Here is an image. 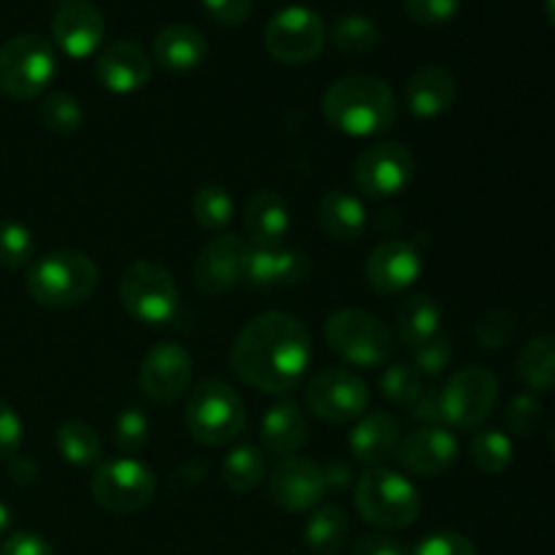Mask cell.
I'll use <instances>...</instances> for the list:
<instances>
[{
  "mask_svg": "<svg viewBox=\"0 0 555 555\" xmlns=\"http://www.w3.org/2000/svg\"><path fill=\"white\" fill-rule=\"evenodd\" d=\"M266 477V461L255 444H238L222 459V482L233 493H249Z\"/></svg>",
  "mask_w": 555,
  "mask_h": 555,
  "instance_id": "31",
  "label": "cell"
},
{
  "mask_svg": "<svg viewBox=\"0 0 555 555\" xmlns=\"http://www.w3.org/2000/svg\"><path fill=\"white\" fill-rule=\"evenodd\" d=\"M22 448V421L9 404L0 401V461L16 459Z\"/></svg>",
  "mask_w": 555,
  "mask_h": 555,
  "instance_id": "46",
  "label": "cell"
},
{
  "mask_svg": "<svg viewBox=\"0 0 555 555\" xmlns=\"http://www.w3.org/2000/svg\"><path fill=\"white\" fill-rule=\"evenodd\" d=\"M412 358H415V369L423 374V377H439V374L448 369L450 358H453V347L444 339L442 334L434 336L426 345L415 347L412 350Z\"/></svg>",
  "mask_w": 555,
  "mask_h": 555,
  "instance_id": "43",
  "label": "cell"
},
{
  "mask_svg": "<svg viewBox=\"0 0 555 555\" xmlns=\"http://www.w3.org/2000/svg\"><path fill=\"white\" fill-rule=\"evenodd\" d=\"M455 76L442 65H426L417 68L404 85V103L415 117L431 119L448 112L455 103Z\"/></svg>",
  "mask_w": 555,
  "mask_h": 555,
  "instance_id": "22",
  "label": "cell"
},
{
  "mask_svg": "<svg viewBox=\"0 0 555 555\" xmlns=\"http://www.w3.org/2000/svg\"><path fill=\"white\" fill-rule=\"evenodd\" d=\"M518 377L534 390H555V336H534L518 352Z\"/></svg>",
  "mask_w": 555,
  "mask_h": 555,
  "instance_id": "30",
  "label": "cell"
},
{
  "mask_svg": "<svg viewBox=\"0 0 555 555\" xmlns=\"http://www.w3.org/2000/svg\"><path fill=\"white\" fill-rule=\"evenodd\" d=\"M38 117H41L43 128L49 133L70 135L81 128L85 122V112H81V103L76 101L68 92H52V95L43 98L41 108H38Z\"/></svg>",
  "mask_w": 555,
  "mask_h": 555,
  "instance_id": "36",
  "label": "cell"
},
{
  "mask_svg": "<svg viewBox=\"0 0 555 555\" xmlns=\"http://www.w3.org/2000/svg\"><path fill=\"white\" fill-rule=\"evenodd\" d=\"M347 534H350V520L341 507L334 504H323V507L314 509L307 520V545L312 547V553L318 555H336L345 547Z\"/></svg>",
  "mask_w": 555,
  "mask_h": 555,
  "instance_id": "29",
  "label": "cell"
},
{
  "mask_svg": "<svg viewBox=\"0 0 555 555\" xmlns=\"http://www.w3.org/2000/svg\"><path fill=\"white\" fill-rule=\"evenodd\" d=\"M352 499H356L358 515L369 526L383 531L406 529L415 524L423 507L417 488L399 472L383 469V466H374L358 477Z\"/></svg>",
  "mask_w": 555,
  "mask_h": 555,
  "instance_id": "4",
  "label": "cell"
},
{
  "mask_svg": "<svg viewBox=\"0 0 555 555\" xmlns=\"http://www.w3.org/2000/svg\"><path fill=\"white\" fill-rule=\"evenodd\" d=\"M119 301L125 312L146 325H166L179 309V291L163 266L135 260L119 280Z\"/></svg>",
  "mask_w": 555,
  "mask_h": 555,
  "instance_id": "8",
  "label": "cell"
},
{
  "mask_svg": "<svg viewBox=\"0 0 555 555\" xmlns=\"http://www.w3.org/2000/svg\"><path fill=\"white\" fill-rule=\"evenodd\" d=\"M57 3H60V5H65V3H70V0H57Z\"/></svg>",
  "mask_w": 555,
  "mask_h": 555,
  "instance_id": "54",
  "label": "cell"
},
{
  "mask_svg": "<svg viewBox=\"0 0 555 555\" xmlns=\"http://www.w3.org/2000/svg\"><path fill=\"white\" fill-rule=\"evenodd\" d=\"M399 464L417 477H439L459 459V439L444 426H423L399 442Z\"/></svg>",
  "mask_w": 555,
  "mask_h": 555,
  "instance_id": "18",
  "label": "cell"
},
{
  "mask_svg": "<svg viewBox=\"0 0 555 555\" xmlns=\"http://www.w3.org/2000/svg\"><path fill=\"white\" fill-rule=\"evenodd\" d=\"M415 177V155L399 141H379L356 157L352 182L366 198L399 195Z\"/></svg>",
  "mask_w": 555,
  "mask_h": 555,
  "instance_id": "12",
  "label": "cell"
},
{
  "mask_svg": "<svg viewBox=\"0 0 555 555\" xmlns=\"http://www.w3.org/2000/svg\"><path fill=\"white\" fill-rule=\"evenodd\" d=\"M0 555H54V551L43 537L20 531V534H11L9 540L3 542Z\"/></svg>",
  "mask_w": 555,
  "mask_h": 555,
  "instance_id": "47",
  "label": "cell"
},
{
  "mask_svg": "<svg viewBox=\"0 0 555 555\" xmlns=\"http://www.w3.org/2000/svg\"><path fill=\"white\" fill-rule=\"evenodd\" d=\"M547 437H551V444H553V448H555V415H553L551 426H547Z\"/></svg>",
  "mask_w": 555,
  "mask_h": 555,
  "instance_id": "53",
  "label": "cell"
},
{
  "mask_svg": "<svg viewBox=\"0 0 555 555\" xmlns=\"http://www.w3.org/2000/svg\"><path fill=\"white\" fill-rule=\"evenodd\" d=\"M309 412L331 426L352 423L363 417L369 404V388L361 377L347 369H323L314 374L304 393Z\"/></svg>",
  "mask_w": 555,
  "mask_h": 555,
  "instance_id": "13",
  "label": "cell"
},
{
  "mask_svg": "<svg viewBox=\"0 0 555 555\" xmlns=\"http://www.w3.org/2000/svg\"><path fill=\"white\" fill-rule=\"evenodd\" d=\"M204 11L222 27H238L253 11V0H201Z\"/></svg>",
  "mask_w": 555,
  "mask_h": 555,
  "instance_id": "45",
  "label": "cell"
},
{
  "mask_svg": "<svg viewBox=\"0 0 555 555\" xmlns=\"http://www.w3.org/2000/svg\"><path fill=\"white\" fill-rule=\"evenodd\" d=\"M309 276L307 255L287 247H249L244 280L253 287H282Z\"/></svg>",
  "mask_w": 555,
  "mask_h": 555,
  "instance_id": "21",
  "label": "cell"
},
{
  "mask_svg": "<svg viewBox=\"0 0 555 555\" xmlns=\"http://www.w3.org/2000/svg\"><path fill=\"white\" fill-rule=\"evenodd\" d=\"M499 399L496 374L482 366H466L455 372L439 388L442 421L455 428H477L488 421Z\"/></svg>",
  "mask_w": 555,
  "mask_h": 555,
  "instance_id": "11",
  "label": "cell"
},
{
  "mask_svg": "<svg viewBox=\"0 0 555 555\" xmlns=\"http://www.w3.org/2000/svg\"><path fill=\"white\" fill-rule=\"evenodd\" d=\"M266 49L285 65H304L325 47V22L307 5H287L266 25Z\"/></svg>",
  "mask_w": 555,
  "mask_h": 555,
  "instance_id": "10",
  "label": "cell"
},
{
  "mask_svg": "<svg viewBox=\"0 0 555 555\" xmlns=\"http://www.w3.org/2000/svg\"><path fill=\"white\" fill-rule=\"evenodd\" d=\"M57 57L47 38L25 33L0 47V90L16 101L41 95L54 79Z\"/></svg>",
  "mask_w": 555,
  "mask_h": 555,
  "instance_id": "7",
  "label": "cell"
},
{
  "mask_svg": "<svg viewBox=\"0 0 555 555\" xmlns=\"http://www.w3.org/2000/svg\"><path fill=\"white\" fill-rule=\"evenodd\" d=\"M412 415L417 417V421H426L428 426H437L439 421H442V401H439V388L434 390H423L421 399L415 401V406H412Z\"/></svg>",
  "mask_w": 555,
  "mask_h": 555,
  "instance_id": "49",
  "label": "cell"
},
{
  "mask_svg": "<svg viewBox=\"0 0 555 555\" xmlns=\"http://www.w3.org/2000/svg\"><path fill=\"white\" fill-rule=\"evenodd\" d=\"M331 41L345 54H369L379 43V27L369 16H341L331 30Z\"/></svg>",
  "mask_w": 555,
  "mask_h": 555,
  "instance_id": "35",
  "label": "cell"
},
{
  "mask_svg": "<svg viewBox=\"0 0 555 555\" xmlns=\"http://www.w3.org/2000/svg\"><path fill=\"white\" fill-rule=\"evenodd\" d=\"M106 36V20L101 11L87 0H70L60 5L52 20V38L68 57L81 60L98 52Z\"/></svg>",
  "mask_w": 555,
  "mask_h": 555,
  "instance_id": "19",
  "label": "cell"
},
{
  "mask_svg": "<svg viewBox=\"0 0 555 555\" xmlns=\"http://www.w3.org/2000/svg\"><path fill=\"white\" fill-rule=\"evenodd\" d=\"M193 217L204 231H220L233 217V198L220 184H201L193 195Z\"/></svg>",
  "mask_w": 555,
  "mask_h": 555,
  "instance_id": "34",
  "label": "cell"
},
{
  "mask_svg": "<svg viewBox=\"0 0 555 555\" xmlns=\"http://www.w3.org/2000/svg\"><path fill=\"white\" fill-rule=\"evenodd\" d=\"M312 363V334L287 312H263L238 331L231 347V369L249 388L291 393Z\"/></svg>",
  "mask_w": 555,
  "mask_h": 555,
  "instance_id": "1",
  "label": "cell"
},
{
  "mask_svg": "<svg viewBox=\"0 0 555 555\" xmlns=\"http://www.w3.org/2000/svg\"><path fill=\"white\" fill-rule=\"evenodd\" d=\"M193 379V356L177 341H160L144 356L139 369V388L157 404H171Z\"/></svg>",
  "mask_w": 555,
  "mask_h": 555,
  "instance_id": "14",
  "label": "cell"
},
{
  "mask_svg": "<svg viewBox=\"0 0 555 555\" xmlns=\"http://www.w3.org/2000/svg\"><path fill=\"white\" fill-rule=\"evenodd\" d=\"M504 423L515 437H531L542 423V404L529 393L515 396L504 410Z\"/></svg>",
  "mask_w": 555,
  "mask_h": 555,
  "instance_id": "40",
  "label": "cell"
},
{
  "mask_svg": "<svg viewBox=\"0 0 555 555\" xmlns=\"http://www.w3.org/2000/svg\"><path fill=\"white\" fill-rule=\"evenodd\" d=\"M472 461L486 475H504L513 464V439L496 428H482L472 437Z\"/></svg>",
  "mask_w": 555,
  "mask_h": 555,
  "instance_id": "33",
  "label": "cell"
},
{
  "mask_svg": "<svg viewBox=\"0 0 555 555\" xmlns=\"http://www.w3.org/2000/svg\"><path fill=\"white\" fill-rule=\"evenodd\" d=\"M461 0H404V11L412 22L426 27L444 25L459 14Z\"/></svg>",
  "mask_w": 555,
  "mask_h": 555,
  "instance_id": "44",
  "label": "cell"
},
{
  "mask_svg": "<svg viewBox=\"0 0 555 555\" xmlns=\"http://www.w3.org/2000/svg\"><path fill=\"white\" fill-rule=\"evenodd\" d=\"M54 444L70 466H92L101 459V439L81 421L63 423L54 434Z\"/></svg>",
  "mask_w": 555,
  "mask_h": 555,
  "instance_id": "32",
  "label": "cell"
},
{
  "mask_svg": "<svg viewBox=\"0 0 555 555\" xmlns=\"http://www.w3.org/2000/svg\"><path fill=\"white\" fill-rule=\"evenodd\" d=\"M206 38L193 25H168L152 41V54L160 68L171 74H188L195 70L206 60Z\"/></svg>",
  "mask_w": 555,
  "mask_h": 555,
  "instance_id": "24",
  "label": "cell"
},
{
  "mask_svg": "<svg viewBox=\"0 0 555 555\" xmlns=\"http://www.w3.org/2000/svg\"><path fill=\"white\" fill-rule=\"evenodd\" d=\"M399 339L410 350L442 334V312L431 296H412L399 309Z\"/></svg>",
  "mask_w": 555,
  "mask_h": 555,
  "instance_id": "28",
  "label": "cell"
},
{
  "mask_svg": "<svg viewBox=\"0 0 555 555\" xmlns=\"http://www.w3.org/2000/svg\"><path fill=\"white\" fill-rule=\"evenodd\" d=\"M406 555H480L472 540H466L459 531H437L417 542Z\"/></svg>",
  "mask_w": 555,
  "mask_h": 555,
  "instance_id": "41",
  "label": "cell"
},
{
  "mask_svg": "<svg viewBox=\"0 0 555 555\" xmlns=\"http://www.w3.org/2000/svg\"><path fill=\"white\" fill-rule=\"evenodd\" d=\"M325 341L341 361L374 369L393 356V334L388 325L363 309H339L325 320Z\"/></svg>",
  "mask_w": 555,
  "mask_h": 555,
  "instance_id": "6",
  "label": "cell"
},
{
  "mask_svg": "<svg viewBox=\"0 0 555 555\" xmlns=\"http://www.w3.org/2000/svg\"><path fill=\"white\" fill-rule=\"evenodd\" d=\"M513 334H515V314L504 312V309L488 312L486 318L475 325L477 341H480V347H486V350H499L502 345H507Z\"/></svg>",
  "mask_w": 555,
  "mask_h": 555,
  "instance_id": "42",
  "label": "cell"
},
{
  "mask_svg": "<svg viewBox=\"0 0 555 555\" xmlns=\"http://www.w3.org/2000/svg\"><path fill=\"white\" fill-rule=\"evenodd\" d=\"M352 555H406L404 545L385 534H369L361 537L352 547Z\"/></svg>",
  "mask_w": 555,
  "mask_h": 555,
  "instance_id": "48",
  "label": "cell"
},
{
  "mask_svg": "<svg viewBox=\"0 0 555 555\" xmlns=\"http://www.w3.org/2000/svg\"><path fill=\"white\" fill-rule=\"evenodd\" d=\"M247 255V242L236 233H222V236L211 238L195 260L193 276L198 291L206 296H222V293L233 291L244 280Z\"/></svg>",
  "mask_w": 555,
  "mask_h": 555,
  "instance_id": "15",
  "label": "cell"
},
{
  "mask_svg": "<svg viewBox=\"0 0 555 555\" xmlns=\"http://www.w3.org/2000/svg\"><path fill=\"white\" fill-rule=\"evenodd\" d=\"M98 287V266L76 249L43 255L27 271V296L49 309H70L90 301Z\"/></svg>",
  "mask_w": 555,
  "mask_h": 555,
  "instance_id": "3",
  "label": "cell"
},
{
  "mask_svg": "<svg viewBox=\"0 0 555 555\" xmlns=\"http://www.w3.org/2000/svg\"><path fill=\"white\" fill-rule=\"evenodd\" d=\"M545 14H547V20L555 25V0H545Z\"/></svg>",
  "mask_w": 555,
  "mask_h": 555,
  "instance_id": "52",
  "label": "cell"
},
{
  "mask_svg": "<svg viewBox=\"0 0 555 555\" xmlns=\"http://www.w3.org/2000/svg\"><path fill=\"white\" fill-rule=\"evenodd\" d=\"M379 385H383V396L390 404L410 406V410L426 390L423 388V374L410 363H393V366L385 369Z\"/></svg>",
  "mask_w": 555,
  "mask_h": 555,
  "instance_id": "37",
  "label": "cell"
},
{
  "mask_svg": "<svg viewBox=\"0 0 555 555\" xmlns=\"http://www.w3.org/2000/svg\"><path fill=\"white\" fill-rule=\"evenodd\" d=\"M95 76L106 90L130 95L152 79V63L139 43L114 41L98 54Z\"/></svg>",
  "mask_w": 555,
  "mask_h": 555,
  "instance_id": "20",
  "label": "cell"
},
{
  "mask_svg": "<svg viewBox=\"0 0 555 555\" xmlns=\"http://www.w3.org/2000/svg\"><path fill=\"white\" fill-rule=\"evenodd\" d=\"M36 466L30 464V461H22L16 459V464H11V477H14L16 482H33L36 480Z\"/></svg>",
  "mask_w": 555,
  "mask_h": 555,
  "instance_id": "50",
  "label": "cell"
},
{
  "mask_svg": "<svg viewBox=\"0 0 555 555\" xmlns=\"http://www.w3.org/2000/svg\"><path fill=\"white\" fill-rule=\"evenodd\" d=\"M260 439H263L266 450L280 455V459H291L298 450H304L309 439V423L301 406L293 404V401L271 406L260 423Z\"/></svg>",
  "mask_w": 555,
  "mask_h": 555,
  "instance_id": "26",
  "label": "cell"
},
{
  "mask_svg": "<svg viewBox=\"0 0 555 555\" xmlns=\"http://www.w3.org/2000/svg\"><path fill=\"white\" fill-rule=\"evenodd\" d=\"M423 274V258L417 247L404 238H388L377 244L366 258V282L379 296H399L415 285Z\"/></svg>",
  "mask_w": 555,
  "mask_h": 555,
  "instance_id": "17",
  "label": "cell"
},
{
  "mask_svg": "<svg viewBox=\"0 0 555 555\" xmlns=\"http://www.w3.org/2000/svg\"><path fill=\"white\" fill-rule=\"evenodd\" d=\"M328 491V475L307 459H282L269 475V493L276 507L287 513H307L320 504Z\"/></svg>",
  "mask_w": 555,
  "mask_h": 555,
  "instance_id": "16",
  "label": "cell"
},
{
  "mask_svg": "<svg viewBox=\"0 0 555 555\" xmlns=\"http://www.w3.org/2000/svg\"><path fill=\"white\" fill-rule=\"evenodd\" d=\"M323 117L339 133L369 139L393 128L399 103L393 90L377 76H345L325 90Z\"/></svg>",
  "mask_w": 555,
  "mask_h": 555,
  "instance_id": "2",
  "label": "cell"
},
{
  "mask_svg": "<svg viewBox=\"0 0 555 555\" xmlns=\"http://www.w3.org/2000/svg\"><path fill=\"white\" fill-rule=\"evenodd\" d=\"M9 526H11V509L5 507L3 502H0V534H3V531L9 529Z\"/></svg>",
  "mask_w": 555,
  "mask_h": 555,
  "instance_id": "51",
  "label": "cell"
},
{
  "mask_svg": "<svg viewBox=\"0 0 555 555\" xmlns=\"http://www.w3.org/2000/svg\"><path fill=\"white\" fill-rule=\"evenodd\" d=\"M114 439L122 453H141L150 442V417L139 410V406H128L119 412L117 423H114Z\"/></svg>",
  "mask_w": 555,
  "mask_h": 555,
  "instance_id": "39",
  "label": "cell"
},
{
  "mask_svg": "<svg viewBox=\"0 0 555 555\" xmlns=\"http://www.w3.org/2000/svg\"><path fill=\"white\" fill-rule=\"evenodd\" d=\"M190 437L204 448H225L247 428V410L236 390L222 379H206L190 393L184 410Z\"/></svg>",
  "mask_w": 555,
  "mask_h": 555,
  "instance_id": "5",
  "label": "cell"
},
{
  "mask_svg": "<svg viewBox=\"0 0 555 555\" xmlns=\"http://www.w3.org/2000/svg\"><path fill=\"white\" fill-rule=\"evenodd\" d=\"M244 231L253 247H280L291 231V211L274 190H258L244 209Z\"/></svg>",
  "mask_w": 555,
  "mask_h": 555,
  "instance_id": "23",
  "label": "cell"
},
{
  "mask_svg": "<svg viewBox=\"0 0 555 555\" xmlns=\"http://www.w3.org/2000/svg\"><path fill=\"white\" fill-rule=\"evenodd\" d=\"M399 442L401 428L388 412H372V415L358 417L356 428L350 431V453L369 466H379L390 455H396Z\"/></svg>",
  "mask_w": 555,
  "mask_h": 555,
  "instance_id": "25",
  "label": "cell"
},
{
  "mask_svg": "<svg viewBox=\"0 0 555 555\" xmlns=\"http://www.w3.org/2000/svg\"><path fill=\"white\" fill-rule=\"evenodd\" d=\"M318 222L325 236L336 242H356L366 231V209L356 195L328 190L318 204Z\"/></svg>",
  "mask_w": 555,
  "mask_h": 555,
  "instance_id": "27",
  "label": "cell"
},
{
  "mask_svg": "<svg viewBox=\"0 0 555 555\" xmlns=\"http://www.w3.org/2000/svg\"><path fill=\"white\" fill-rule=\"evenodd\" d=\"M98 507L112 515H130L144 509L155 499V472L133 459L106 461L95 469L90 482Z\"/></svg>",
  "mask_w": 555,
  "mask_h": 555,
  "instance_id": "9",
  "label": "cell"
},
{
  "mask_svg": "<svg viewBox=\"0 0 555 555\" xmlns=\"http://www.w3.org/2000/svg\"><path fill=\"white\" fill-rule=\"evenodd\" d=\"M33 233L22 222L5 220L0 222V266L3 269H22L33 258Z\"/></svg>",
  "mask_w": 555,
  "mask_h": 555,
  "instance_id": "38",
  "label": "cell"
}]
</instances>
